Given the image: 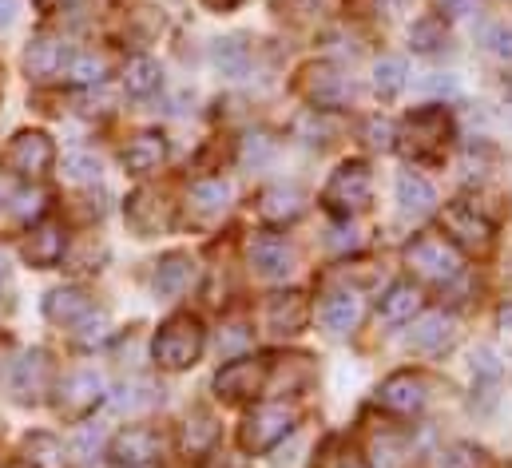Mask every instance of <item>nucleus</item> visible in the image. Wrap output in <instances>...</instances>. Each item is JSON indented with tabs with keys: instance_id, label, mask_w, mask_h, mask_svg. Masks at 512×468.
Segmentation results:
<instances>
[{
	"instance_id": "nucleus-16",
	"label": "nucleus",
	"mask_w": 512,
	"mask_h": 468,
	"mask_svg": "<svg viewBox=\"0 0 512 468\" xmlns=\"http://www.w3.org/2000/svg\"><path fill=\"white\" fill-rule=\"evenodd\" d=\"M306 211V195L294 187V183H274L258 195V215L270 219V223H290Z\"/></svg>"
},
{
	"instance_id": "nucleus-20",
	"label": "nucleus",
	"mask_w": 512,
	"mask_h": 468,
	"mask_svg": "<svg viewBox=\"0 0 512 468\" xmlns=\"http://www.w3.org/2000/svg\"><path fill=\"white\" fill-rule=\"evenodd\" d=\"M64 231L56 227V223H44V227H36V231L24 238V258L32 262V266H40V270H48V266H56L60 258H64Z\"/></svg>"
},
{
	"instance_id": "nucleus-4",
	"label": "nucleus",
	"mask_w": 512,
	"mask_h": 468,
	"mask_svg": "<svg viewBox=\"0 0 512 468\" xmlns=\"http://www.w3.org/2000/svg\"><path fill=\"white\" fill-rule=\"evenodd\" d=\"M294 425H298V409L282 405V401H270V405H258L255 413L243 421L239 441H243L247 453L258 457V453H270L278 441H286L294 433Z\"/></svg>"
},
{
	"instance_id": "nucleus-28",
	"label": "nucleus",
	"mask_w": 512,
	"mask_h": 468,
	"mask_svg": "<svg viewBox=\"0 0 512 468\" xmlns=\"http://www.w3.org/2000/svg\"><path fill=\"white\" fill-rule=\"evenodd\" d=\"M159 80H163V72L151 56H131L128 68H124V88L131 96H151L159 88Z\"/></svg>"
},
{
	"instance_id": "nucleus-10",
	"label": "nucleus",
	"mask_w": 512,
	"mask_h": 468,
	"mask_svg": "<svg viewBox=\"0 0 512 468\" xmlns=\"http://www.w3.org/2000/svg\"><path fill=\"white\" fill-rule=\"evenodd\" d=\"M262 381H266V361H258V357H235V361H227L215 373V389L227 401L255 397L258 389H262Z\"/></svg>"
},
{
	"instance_id": "nucleus-54",
	"label": "nucleus",
	"mask_w": 512,
	"mask_h": 468,
	"mask_svg": "<svg viewBox=\"0 0 512 468\" xmlns=\"http://www.w3.org/2000/svg\"><path fill=\"white\" fill-rule=\"evenodd\" d=\"M501 326H505V330H512V302H509V306H501Z\"/></svg>"
},
{
	"instance_id": "nucleus-22",
	"label": "nucleus",
	"mask_w": 512,
	"mask_h": 468,
	"mask_svg": "<svg viewBox=\"0 0 512 468\" xmlns=\"http://www.w3.org/2000/svg\"><path fill=\"white\" fill-rule=\"evenodd\" d=\"M457 338V322L449 314H425L417 326H413V346L425 353H437L445 346H453Z\"/></svg>"
},
{
	"instance_id": "nucleus-25",
	"label": "nucleus",
	"mask_w": 512,
	"mask_h": 468,
	"mask_svg": "<svg viewBox=\"0 0 512 468\" xmlns=\"http://www.w3.org/2000/svg\"><path fill=\"white\" fill-rule=\"evenodd\" d=\"M358 314H362V306H358L354 294H334V298L322 306V322H326V330L338 334V338L358 326Z\"/></svg>"
},
{
	"instance_id": "nucleus-34",
	"label": "nucleus",
	"mask_w": 512,
	"mask_h": 468,
	"mask_svg": "<svg viewBox=\"0 0 512 468\" xmlns=\"http://www.w3.org/2000/svg\"><path fill=\"white\" fill-rule=\"evenodd\" d=\"M24 453H28V461L40 468H60L64 461V449H60V441L56 437H48V433H32L28 441H24Z\"/></svg>"
},
{
	"instance_id": "nucleus-52",
	"label": "nucleus",
	"mask_w": 512,
	"mask_h": 468,
	"mask_svg": "<svg viewBox=\"0 0 512 468\" xmlns=\"http://www.w3.org/2000/svg\"><path fill=\"white\" fill-rule=\"evenodd\" d=\"M12 12H16V0H0V24H8Z\"/></svg>"
},
{
	"instance_id": "nucleus-12",
	"label": "nucleus",
	"mask_w": 512,
	"mask_h": 468,
	"mask_svg": "<svg viewBox=\"0 0 512 468\" xmlns=\"http://www.w3.org/2000/svg\"><path fill=\"white\" fill-rule=\"evenodd\" d=\"M100 397H104V377L92 373V369H80L60 385V413L80 421L100 405Z\"/></svg>"
},
{
	"instance_id": "nucleus-38",
	"label": "nucleus",
	"mask_w": 512,
	"mask_h": 468,
	"mask_svg": "<svg viewBox=\"0 0 512 468\" xmlns=\"http://www.w3.org/2000/svg\"><path fill=\"white\" fill-rule=\"evenodd\" d=\"M501 373H505V365H501V353L493 350V346H485V350L473 353V377H477V381L497 385V381H501Z\"/></svg>"
},
{
	"instance_id": "nucleus-15",
	"label": "nucleus",
	"mask_w": 512,
	"mask_h": 468,
	"mask_svg": "<svg viewBox=\"0 0 512 468\" xmlns=\"http://www.w3.org/2000/svg\"><path fill=\"white\" fill-rule=\"evenodd\" d=\"M64 60H68V48H64L60 40H52V36H36V40H28V48H24V72H28L32 80H52V76H60V72H64Z\"/></svg>"
},
{
	"instance_id": "nucleus-18",
	"label": "nucleus",
	"mask_w": 512,
	"mask_h": 468,
	"mask_svg": "<svg viewBox=\"0 0 512 468\" xmlns=\"http://www.w3.org/2000/svg\"><path fill=\"white\" fill-rule=\"evenodd\" d=\"M163 159H167V139L155 135V131H139L124 147V167L131 175H151V171L163 167Z\"/></svg>"
},
{
	"instance_id": "nucleus-46",
	"label": "nucleus",
	"mask_w": 512,
	"mask_h": 468,
	"mask_svg": "<svg viewBox=\"0 0 512 468\" xmlns=\"http://www.w3.org/2000/svg\"><path fill=\"white\" fill-rule=\"evenodd\" d=\"M247 342H251V334H247L243 326H227V334H219V353H223V357H231V353L243 350Z\"/></svg>"
},
{
	"instance_id": "nucleus-27",
	"label": "nucleus",
	"mask_w": 512,
	"mask_h": 468,
	"mask_svg": "<svg viewBox=\"0 0 512 468\" xmlns=\"http://www.w3.org/2000/svg\"><path fill=\"white\" fill-rule=\"evenodd\" d=\"M215 64H219V72L231 76V80L247 76V64H251V48H247V40H243V36H227V40H219V44H215Z\"/></svg>"
},
{
	"instance_id": "nucleus-8",
	"label": "nucleus",
	"mask_w": 512,
	"mask_h": 468,
	"mask_svg": "<svg viewBox=\"0 0 512 468\" xmlns=\"http://www.w3.org/2000/svg\"><path fill=\"white\" fill-rule=\"evenodd\" d=\"M441 227H445V234L457 246H465V250L485 254L493 246V223L485 215H477V207H469V203H449L445 215H441Z\"/></svg>"
},
{
	"instance_id": "nucleus-37",
	"label": "nucleus",
	"mask_w": 512,
	"mask_h": 468,
	"mask_svg": "<svg viewBox=\"0 0 512 468\" xmlns=\"http://www.w3.org/2000/svg\"><path fill=\"white\" fill-rule=\"evenodd\" d=\"M104 72H108V64L100 60V56H76L72 64H68V80L72 84H104Z\"/></svg>"
},
{
	"instance_id": "nucleus-23",
	"label": "nucleus",
	"mask_w": 512,
	"mask_h": 468,
	"mask_svg": "<svg viewBox=\"0 0 512 468\" xmlns=\"http://www.w3.org/2000/svg\"><path fill=\"white\" fill-rule=\"evenodd\" d=\"M433 203H437V191L429 187V179H421L413 171H405L397 179V207H401V215H429Z\"/></svg>"
},
{
	"instance_id": "nucleus-13",
	"label": "nucleus",
	"mask_w": 512,
	"mask_h": 468,
	"mask_svg": "<svg viewBox=\"0 0 512 468\" xmlns=\"http://www.w3.org/2000/svg\"><path fill=\"white\" fill-rule=\"evenodd\" d=\"M306 322H310V302H306V294L286 290V294H274V298L266 302V330H270V334H298V330H306Z\"/></svg>"
},
{
	"instance_id": "nucleus-26",
	"label": "nucleus",
	"mask_w": 512,
	"mask_h": 468,
	"mask_svg": "<svg viewBox=\"0 0 512 468\" xmlns=\"http://www.w3.org/2000/svg\"><path fill=\"white\" fill-rule=\"evenodd\" d=\"M421 306V294H417V286H409V282H397V286H389V294L382 298V318L385 322H409L413 318V310Z\"/></svg>"
},
{
	"instance_id": "nucleus-50",
	"label": "nucleus",
	"mask_w": 512,
	"mask_h": 468,
	"mask_svg": "<svg viewBox=\"0 0 512 468\" xmlns=\"http://www.w3.org/2000/svg\"><path fill=\"white\" fill-rule=\"evenodd\" d=\"M437 4H441L449 16H465V12L473 8V0H437Z\"/></svg>"
},
{
	"instance_id": "nucleus-35",
	"label": "nucleus",
	"mask_w": 512,
	"mask_h": 468,
	"mask_svg": "<svg viewBox=\"0 0 512 468\" xmlns=\"http://www.w3.org/2000/svg\"><path fill=\"white\" fill-rule=\"evenodd\" d=\"M100 159L92 155V151H68L64 155V175L72 179V183H96L100 179Z\"/></svg>"
},
{
	"instance_id": "nucleus-21",
	"label": "nucleus",
	"mask_w": 512,
	"mask_h": 468,
	"mask_svg": "<svg viewBox=\"0 0 512 468\" xmlns=\"http://www.w3.org/2000/svg\"><path fill=\"white\" fill-rule=\"evenodd\" d=\"M88 310H92V298H88L84 290H76V286H60V290H52V294L44 298L48 322H60V326H76Z\"/></svg>"
},
{
	"instance_id": "nucleus-1",
	"label": "nucleus",
	"mask_w": 512,
	"mask_h": 468,
	"mask_svg": "<svg viewBox=\"0 0 512 468\" xmlns=\"http://www.w3.org/2000/svg\"><path fill=\"white\" fill-rule=\"evenodd\" d=\"M370 199H374V175H370V167H366L362 159L342 163V167L330 175L326 191H322L326 211H330V215H338V219H350V215L366 211V207H370Z\"/></svg>"
},
{
	"instance_id": "nucleus-29",
	"label": "nucleus",
	"mask_w": 512,
	"mask_h": 468,
	"mask_svg": "<svg viewBox=\"0 0 512 468\" xmlns=\"http://www.w3.org/2000/svg\"><path fill=\"white\" fill-rule=\"evenodd\" d=\"M191 203L203 215H219L231 203V183H223V179H199V183H191Z\"/></svg>"
},
{
	"instance_id": "nucleus-17",
	"label": "nucleus",
	"mask_w": 512,
	"mask_h": 468,
	"mask_svg": "<svg viewBox=\"0 0 512 468\" xmlns=\"http://www.w3.org/2000/svg\"><path fill=\"white\" fill-rule=\"evenodd\" d=\"M159 457V437L151 429H124L116 441H112V461L124 468L151 465Z\"/></svg>"
},
{
	"instance_id": "nucleus-11",
	"label": "nucleus",
	"mask_w": 512,
	"mask_h": 468,
	"mask_svg": "<svg viewBox=\"0 0 512 468\" xmlns=\"http://www.w3.org/2000/svg\"><path fill=\"white\" fill-rule=\"evenodd\" d=\"M124 211H128V227L135 234H143V238L163 234L171 227V203H167V195H159V191H151V187L135 191Z\"/></svg>"
},
{
	"instance_id": "nucleus-9",
	"label": "nucleus",
	"mask_w": 512,
	"mask_h": 468,
	"mask_svg": "<svg viewBox=\"0 0 512 468\" xmlns=\"http://www.w3.org/2000/svg\"><path fill=\"white\" fill-rule=\"evenodd\" d=\"M52 377H56L52 357H48L44 350H32V353H24V357L16 361L12 389H16V397H20L24 405H40V401L52 393Z\"/></svg>"
},
{
	"instance_id": "nucleus-7",
	"label": "nucleus",
	"mask_w": 512,
	"mask_h": 468,
	"mask_svg": "<svg viewBox=\"0 0 512 468\" xmlns=\"http://www.w3.org/2000/svg\"><path fill=\"white\" fill-rule=\"evenodd\" d=\"M298 92H302L310 104H318V108L326 112V108H342V104L354 96V84H350V76H342L334 64H310V68L302 72V80H298Z\"/></svg>"
},
{
	"instance_id": "nucleus-53",
	"label": "nucleus",
	"mask_w": 512,
	"mask_h": 468,
	"mask_svg": "<svg viewBox=\"0 0 512 468\" xmlns=\"http://www.w3.org/2000/svg\"><path fill=\"white\" fill-rule=\"evenodd\" d=\"M64 4H72V0H36L40 12H56V8H64Z\"/></svg>"
},
{
	"instance_id": "nucleus-31",
	"label": "nucleus",
	"mask_w": 512,
	"mask_h": 468,
	"mask_svg": "<svg viewBox=\"0 0 512 468\" xmlns=\"http://www.w3.org/2000/svg\"><path fill=\"white\" fill-rule=\"evenodd\" d=\"M155 401H159V389H155L151 381H128V385H120V389L112 393V405H116V409H124V413L151 409Z\"/></svg>"
},
{
	"instance_id": "nucleus-3",
	"label": "nucleus",
	"mask_w": 512,
	"mask_h": 468,
	"mask_svg": "<svg viewBox=\"0 0 512 468\" xmlns=\"http://www.w3.org/2000/svg\"><path fill=\"white\" fill-rule=\"evenodd\" d=\"M405 262L417 278L425 282H457L461 278V254L453 242L437 238V234H417L409 246H405Z\"/></svg>"
},
{
	"instance_id": "nucleus-14",
	"label": "nucleus",
	"mask_w": 512,
	"mask_h": 468,
	"mask_svg": "<svg viewBox=\"0 0 512 468\" xmlns=\"http://www.w3.org/2000/svg\"><path fill=\"white\" fill-rule=\"evenodd\" d=\"M425 401H429V389H425V381L417 373H393L382 385V405L393 409V413L413 417V413L425 409Z\"/></svg>"
},
{
	"instance_id": "nucleus-5",
	"label": "nucleus",
	"mask_w": 512,
	"mask_h": 468,
	"mask_svg": "<svg viewBox=\"0 0 512 468\" xmlns=\"http://www.w3.org/2000/svg\"><path fill=\"white\" fill-rule=\"evenodd\" d=\"M52 163H56V147L44 131H20L4 151V167L20 179H40L52 171Z\"/></svg>"
},
{
	"instance_id": "nucleus-30",
	"label": "nucleus",
	"mask_w": 512,
	"mask_h": 468,
	"mask_svg": "<svg viewBox=\"0 0 512 468\" xmlns=\"http://www.w3.org/2000/svg\"><path fill=\"white\" fill-rule=\"evenodd\" d=\"M215 441H219V425H215V417L195 413V417L187 421V429H183V449L199 457V453H207Z\"/></svg>"
},
{
	"instance_id": "nucleus-33",
	"label": "nucleus",
	"mask_w": 512,
	"mask_h": 468,
	"mask_svg": "<svg viewBox=\"0 0 512 468\" xmlns=\"http://www.w3.org/2000/svg\"><path fill=\"white\" fill-rule=\"evenodd\" d=\"M405 76H409V72H405V60H393V56H389V60H378V64H374V92L385 96V100L397 96V92L405 88Z\"/></svg>"
},
{
	"instance_id": "nucleus-6",
	"label": "nucleus",
	"mask_w": 512,
	"mask_h": 468,
	"mask_svg": "<svg viewBox=\"0 0 512 468\" xmlns=\"http://www.w3.org/2000/svg\"><path fill=\"white\" fill-rule=\"evenodd\" d=\"M401 139H405L401 147L409 159L433 163V159H441V151L449 143V116L445 112H417V116H409Z\"/></svg>"
},
{
	"instance_id": "nucleus-43",
	"label": "nucleus",
	"mask_w": 512,
	"mask_h": 468,
	"mask_svg": "<svg viewBox=\"0 0 512 468\" xmlns=\"http://www.w3.org/2000/svg\"><path fill=\"white\" fill-rule=\"evenodd\" d=\"M366 143L378 147V151H389V147H393V123L382 116L366 119Z\"/></svg>"
},
{
	"instance_id": "nucleus-40",
	"label": "nucleus",
	"mask_w": 512,
	"mask_h": 468,
	"mask_svg": "<svg viewBox=\"0 0 512 468\" xmlns=\"http://www.w3.org/2000/svg\"><path fill=\"white\" fill-rule=\"evenodd\" d=\"M76 326H80V334H76V342H80V346H96V342H104V338H108V314H100V310H96V314L88 310Z\"/></svg>"
},
{
	"instance_id": "nucleus-49",
	"label": "nucleus",
	"mask_w": 512,
	"mask_h": 468,
	"mask_svg": "<svg viewBox=\"0 0 512 468\" xmlns=\"http://www.w3.org/2000/svg\"><path fill=\"white\" fill-rule=\"evenodd\" d=\"M203 468H251L247 465V457H239V453H211L207 461H203Z\"/></svg>"
},
{
	"instance_id": "nucleus-47",
	"label": "nucleus",
	"mask_w": 512,
	"mask_h": 468,
	"mask_svg": "<svg viewBox=\"0 0 512 468\" xmlns=\"http://www.w3.org/2000/svg\"><path fill=\"white\" fill-rule=\"evenodd\" d=\"M270 159V139L266 135H251L243 147V163H266Z\"/></svg>"
},
{
	"instance_id": "nucleus-39",
	"label": "nucleus",
	"mask_w": 512,
	"mask_h": 468,
	"mask_svg": "<svg viewBox=\"0 0 512 468\" xmlns=\"http://www.w3.org/2000/svg\"><path fill=\"white\" fill-rule=\"evenodd\" d=\"M481 44H485L497 60H512V28L509 24H485V28H481Z\"/></svg>"
},
{
	"instance_id": "nucleus-36",
	"label": "nucleus",
	"mask_w": 512,
	"mask_h": 468,
	"mask_svg": "<svg viewBox=\"0 0 512 468\" xmlns=\"http://www.w3.org/2000/svg\"><path fill=\"white\" fill-rule=\"evenodd\" d=\"M44 207H48V195H44L40 187H24L20 195H12V219H16V223H32V219H40Z\"/></svg>"
},
{
	"instance_id": "nucleus-45",
	"label": "nucleus",
	"mask_w": 512,
	"mask_h": 468,
	"mask_svg": "<svg viewBox=\"0 0 512 468\" xmlns=\"http://www.w3.org/2000/svg\"><path fill=\"white\" fill-rule=\"evenodd\" d=\"M100 441H104V429H100V425H84V433L76 437V457L88 461V457L100 449Z\"/></svg>"
},
{
	"instance_id": "nucleus-55",
	"label": "nucleus",
	"mask_w": 512,
	"mask_h": 468,
	"mask_svg": "<svg viewBox=\"0 0 512 468\" xmlns=\"http://www.w3.org/2000/svg\"><path fill=\"white\" fill-rule=\"evenodd\" d=\"M0 278H8V266H4V254H0Z\"/></svg>"
},
{
	"instance_id": "nucleus-44",
	"label": "nucleus",
	"mask_w": 512,
	"mask_h": 468,
	"mask_svg": "<svg viewBox=\"0 0 512 468\" xmlns=\"http://www.w3.org/2000/svg\"><path fill=\"white\" fill-rule=\"evenodd\" d=\"M441 468H485V453L473 449V445H457V449L445 457V465Z\"/></svg>"
},
{
	"instance_id": "nucleus-56",
	"label": "nucleus",
	"mask_w": 512,
	"mask_h": 468,
	"mask_svg": "<svg viewBox=\"0 0 512 468\" xmlns=\"http://www.w3.org/2000/svg\"><path fill=\"white\" fill-rule=\"evenodd\" d=\"M139 468H151V465H139Z\"/></svg>"
},
{
	"instance_id": "nucleus-42",
	"label": "nucleus",
	"mask_w": 512,
	"mask_h": 468,
	"mask_svg": "<svg viewBox=\"0 0 512 468\" xmlns=\"http://www.w3.org/2000/svg\"><path fill=\"white\" fill-rule=\"evenodd\" d=\"M370 449H374V468H401L405 461V449L397 437H378Z\"/></svg>"
},
{
	"instance_id": "nucleus-41",
	"label": "nucleus",
	"mask_w": 512,
	"mask_h": 468,
	"mask_svg": "<svg viewBox=\"0 0 512 468\" xmlns=\"http://www.w3.org/2000/svg\"><path fill=\"white\" fill-rule=\"evenodd\" d=\"M294 131H298V139H302V143H318V135L334 131V123H330V116H322V112L314 108V112L298 116V123H294Z\"/></svg>"
},
{
	"instance_id": "nucleus-51",
	"label": "nucleus",
	"mask_w": 512,
	"mask_h": 468,
	"mask_svg": "<svg viewBox=\"0 0 512 468\" xmlns=\"http://www.w3.org/2000/svg\"><path fill=\"white\" fill-rule=\"evenodd\" d=\"M243 0H207V8H215V12H231V8H239Z\"/></svg>"
},
{
	"instance_id": "nucleus-32",
	"label": "nucleus",
	"mask_w": 512,
	"mask_h": 468,
	"mask_svg": "<svg viewBox=\"0 0 512 468\" xmlns=\"http://www.w3.org/2000/svg\"><path fill=\"white\" fill-rule=\"evenodd\" d=\"M409 44H413V52H421V56L445 48V24H441L437 16H421V20L409 28Z\"/></svg>"
},
{
	"instance_id": "nucleus-48",
	"label": "nucleus",
	"mask_w": 512,
	"mask_h": 468,
	"mask_svg": "<svg viewBox=\"0 0 512 468\" xmlns=\"http://www.w3.org/2000/svg\"><path fill=\"white\" fill-rule=\"evenodd\" d=\"M425 92H433V96H457V80L445 76V72H437V76L425 80Z\"/></svg>"
},
{
	"instance_id": "nucleus-19",
	"label": "nucleus",
	"mask_w": 512,
	"mask_h": 468,
	"mask_svg": "<svg viewBox=\"0 0 512 468\" xmlns=\"http://www.w3.org/2000/svg\"><path fill=\"white\" fill-rule=\"evenodd\" d=\"M251 262L258 266V274H266V278H286L294 270V250L278 234H258L255 242H251Z\"/></svg>"
},
{
	"instance_id": "nucleus-2",
	"label": "nucleus",
	"mask_w": 512,
	"mask_h": 468,
	"mask_svg": "<svg viewBox=\"0 0 512 468\" xmlns=\"http://www.w3.org/2000/svg\"><path fill=\"white\" fill-rule=\"evenodd\" d=\"M151 350H155V361L163 369H187V365H195L199 353H203V326H199V318H191V314L167 318L159 326Z\"/></svg>"
},
{
	"instance_id": "nucleus-24",
	"label": "nucleus",
	"mask_w": 512,
	"mask_h": 468,
	"mask_svg": "<svg viewBox=\"0 0 512 468\" xmlns=\"http://www.w3.org/2000/svg\"><path fill=\"white\" fill-rule=\"evenodd\" d=\"M191 258L187 254H167L163 262H159V270H155V294L159 298H175V294H183L187 290V282H191Z\"/></svg>"
}]
</instances>
